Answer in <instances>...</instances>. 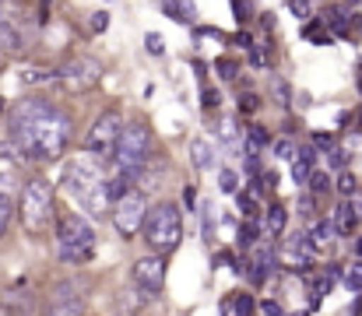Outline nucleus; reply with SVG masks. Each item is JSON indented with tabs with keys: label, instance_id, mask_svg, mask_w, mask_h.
I'll use <instances>...</instances> for the list:
<instances>
[{
	"label": "nucleus",
	"instance_id": "1",
	"mask_svg": "<svg viewBox=\"0 0 362 316\" xmlns=\"http://www.w3.org/2000/svg\"><path fill=\"white\" fill-rule=\"evenodd\" d=\"M11 144L28 162H57L64 158L71 144L74 119L67 109L46 103V99H21L7 116Z\"/></svg>",
	"mask_w": 362,
	"mask_h": 316
},
{
	"label": "nucleus",
	"instance_id": "2",
	"mask_svg": "<svg viewBox=\"0 0 362 316\" xmlns=\"http://www.w3.org/2000/svg\"><path fill=\"white\" fill-rule=\"evenodd\" d=\"M64 187L67 194L88 211L92 218H103L110 211V197H106V172H103V162L92 158V155H78L71 158L67 172H64Z\"/></svg>",
	"mask_w": 362,
	"mask_h": 316
},
{
	"label": "nucleus",
	"instance_id": "3",
	"mask_svg": "<svg viewBox=\"0 0 362 316\" xmlns=\"http://www.w3.org/2000/svg\"><path fill=\"white\" fill-rule=\"evenodd\" d=\"M57 250L64 264H85L95 253V228L88 225L85 214L74 211H60L57 214Z\"/></svg>",
	"mask_w": 362,
	"mask_h": 316
},
{
	"label": "nucleus",
	"instance_id": "4",
	"mask_svg": "<svg viewBox=\"0 0 362 316\" xmlns=\"http://www.w3.org/2000/svg\"><path fill=\"white\" fill-rule=\"evenodd\" d=\"M151 162V130L144 123H130L123 127L120 137H117V148H113V165H117V176H123L127 183L137 180V172Z\"/></svg>",
	"mask_w": 362,
	"mask_h": 316
},
{
	"label": "nucleus",
	"instance_id": "5",
	"mask_svg": "<svg viewBox=\"0 0 362 316\" xmlns=\"http://www.w3.org/2000/svg\"><path fill=\"white\" fill-rule=\"evenodd\" d=\"M141 228H144V242L155 250V257H165V253H173V250L180 246V239H183V214H180L176 204L162 201V204L148 208Z\"/></svg>",
	"mask_w": 362,
	"mask_h": 316
},
{
	"label": "nucleus",
	"instance_id": "6",
	"mask_svg": "<svg viewBox=\"0 0 362 316\" xmlns=\"http://www.w3.org/2000/svg\"><path fill=\"white\" fill-rule=\"evenodd\" d=\"M21 225L32 232V235H39V232H46V225L53 221V187L46 183V180H28L25 187H21Z\"/></svg>",
	"mask_w": 362,
	"mask_h": 316
},
{
	"label": "nucleus",
	"instance_id": "7",
	"mask_svg": "<svg viewBox=\"0 0 362 316\" xmlns=\"http://www.w3.org/2000/svg\"><path fill=\"white\" fill-rule=\"evenodd\" d=\"M57 81H60L64 92H74V95L92 92V88L103 81V64H99L95 57H74V60H67V64L57 71Z\"/></svg>",
	"mask_w": 362,
	"mask_h": 316
},
{
	"label": "nucleus",
	"instance_id": "8",
	"mask_svg": "<svg viewBox=\"0 0 362 316\" xmlns=\"http://www.w3.org/2000/svg\"><path fill=\"white\" fill-rule=\"evenodd\" d=\"M120 130H123V116L117 109H106V112L92 123V130L85 134V151H88V155H99V158L113 155Z\"/></svg>",
	"mask_w": 362,
	"mask_h": 316
},
{
	"label": "nucleus",
	"instance_id": "9",
	"mask_svg": "<svg viewBox=\"0 0 362 316\" xmlns=\"http://www.w3.org/2000/svg\"><path fill=\"white\" fill-rule=\"evenodd\" d=\"M144 214H148L144 194L141 190H127L120 201H117V208H113V225H117V232H120L123 239H130L134 232H141Z\"/></svg>",
	"mask_w": 362,
	"mask_h": 316
},
{
	"label": "nucleus",
	"instance_id": "10",
	"mask_svg": "<svg viewBox=\"0 0 362 316\" xmlns=\"http://www.w3.org/2000/svg\"><path fill=\"white\" fill-rule=\"evenodd\" d=\"M42 316H85V288L78 281H60L53 288Z\"/></svg>",
	"mask_w": 362,
	"mask_h": 316
},
{
	"label": "nucleus",
	"instance_id": "11",
	"mask_svg": "<svg viewBox=\"0 0 362 316\" xmlns=\"http://www.w3.org/2000/svg\"><path fill=\"white\" fill-rule=\"evenodd\" d=\"M130 274H134V288H141L144 295H155L165 285V260L162 257H141V260H134Z\"/></svg>",
	"mask_w": 362,
	"mask_h": 316
},
{
	"label": "nucleus",
	"instance_id": "12",
	"mask_svg": "<svg viewBox=\"0 0 362 316\" xmlns=\"http://www.w3.org/2000/svg\"><path fill=\"white\" fill-rule=\"evenodd\" d=\"M331 225H334V232L352 235V232L362 225V201H345V204L338 208V218H334Z\"/></svg>",
	"mask_w": 362,
	"mask_h": 316
},
{
	"label": "nucleus",
	"instance_id": "13",
	"mask_svg": "<svg viewBox=\"0 0 362 316\" xmlns=\"http://www.w3.org/2000/svg\"><path fill=\"white\" fill-rule=\"evenodd\" d=\"M0 49H7V53H18L21 49V32H18L14 18L4 14V7H0Z\"/></svg>",
	"mask_w": 362,
	"mask_h": 316
},
{
	"label": "nucleus",
	"instance_id": "14",
	"mask_svg": "<svg viewBox=\"0 0 362 316\" xmlns=\"http://www.w3.org/2000/svg\"><path fill=\"white\" fill-rule=\"evenodd\" d=\"M271 260H274V246L267 242V246L253 257V264H250V281H253V285H264V281H267V264H271Z\"/></svg>",
	"mask_w": 362,
	"mask_h": 316
},
{
	"label": "nucleus",
	"instance_id": "15",
	"mask_svg": "<svg viewBox=\"0 0 362 316\" xmlns=\"http://www.w3.org/2000/svg\"><path fill=\"white\" fill-rule=\"evenodd\" d=\"M144 306H148V299H144V292H141V288H123V292H120V303H117L120 316L141 313Z\"/></svg>",
	"mask_w": 362,
	"mask_h": 316
},
{
	"label": "nucleus",
	"instance_id": "16",
	"mask_svg": "<svg viewBox=\"0 0 362 316\" xmlns=\"http://www.w3.org/2000/svg\"><path fill=\"white\" fill-rule=\"evenodd\" d=\"M158 11H162L165 18L180 21V25H194V18H197V7H194V4H173V0H165Z\"/></svg>",
	"mask_w": 362,
	"mask_h": 316
},
{
	"label": "nucleus",
	"instance_id": "17",
	"mask_svg": "<svg viewBox=\"0 0 362 316\" xmlns=\"http://www.w3.org/2000/svg\"><path fill=\"white\" fill-rule=\"evenodd\" d=\"M190 158H194V169L197 172H208L211 169V144L208 141H190Z\"/></svg>",
	"mask_w": 362,
	"mask_h": 316
},
{
	"label": "nucleus",
	"instance_id": "18",
	"mask_svg": "<svg viewBox=\"0 0 362 316\" xmlns=\"http://www.w3.org/2000/svg\"><path fill=\"white\" fill-rule=\"evenodd\" d=\"M331 239H334V225H331V221H317L313 232L306 235L310 250H324V246H331Z\"/></svg>",
	"mask_w": 362,
	"mask_h": 316
},
{
	"label": "nucleus",
	"instance_id": "19",
	"mask_svg": "<svg viewBox=\"0 0 362 316\" xmlns=\"http://www.w3.org/2000/svg\"><path fill=\"white\" fill-rule=\"evenodd\" d=\"M264 144H271V134L264 127H250L246 130V155H260Z\"/></svg>",
	"mask_w": 362,
	"mask_h": 316
},
{
	"label": "nucleus",
	"instance_id": "20",
	"mask_svg": "<svg viewBox=\"0 0 362 316\" xmlns=\"http://www.w3.org/2000/svg\"><path fill=\"white\" fill-rule=\"evenodd\" d=\"M267 218H264V225H267V232L271 235H278L281 228H285V218H288V211H285V204H271V208L264 211Z\"/></svg>",
	"mask_w": 362,
	"mask_h": 316
},
{
	"label": "nucleus",
	"instance_id": "21",
	"mask_svg": "<svg viewBox=\"0 0 362 316\" xmlns=\"http://www.w3.org/2000/svg\"><path fill=\"white\" fill-rule=\"evenodd\" d=\"M341 281H345V288H352V292H362V260L349 264V267L341 271Z\"/></svg>",
	"mask_w": 362,
	"mask_h": 316
},
{
	"label": "nucleus",
	"instance_id": "22",
	"mask_svg": "<svg viewBox=\"0 0 362 316\" xmlns=\"http://www.w3.org/2000/svg\"><path fill=\"white\" fill-rule=\"evenodd\" d=\"M260 239V221H243L240 225V250H250Z\"/></svg>",
	"mask_w": 362,
	"mask_h": 316
},
{
	"label": "nucleus",
	"instance_id": "23",
	"mask_svg": "<svg viewBox=\"0 0 362 316\" xmlns=\"http://www.w3.org/2000/svg\"><path fill=\"white\" fill-rule=\"evenodd\" d=\"M306 187H310V190H313L317 197H324V194H331V176H327V172H317V169H313V172H310V180H306Z\"/></svg>",
	"mask_w": 362,
	"mask_h": 316
},
{
	"label": "nucleus",
	"instance_id": "24",
	"mask_svg": "<svg viewBox=\"0 0 362 316\" xmlns=\"http://www.w3.org/2000/svg\"><path fill=\"white\" fill-rule=\"evenodd\" d=\"M240 211L246 221H257V218H260V204H257L253 194H240Z\"/></svg>",
	"mask_w": 362,
	"mask_h": 316
},
{
	"label": "nucleus",
	"instance_id": "25",
	"mask_svg": "<svg viewBox=\"0 0 362 316\" xmlns=\"http://www.w3.org/2000/svg\"><path fill=\"white\" fill-rule=\"evenodd\" d=\"M229 306L236 310V316H250V313H253V295L236 292V295H229Z\"/></svg>",
	"mask_w": 362,
	"mask_h": 316
},
{
	"label": "nucleus",
	"instance_id": "26",
	"mask_svg": "<svg viewBox=\"0 0 362 316\" xmlns=\"http://www.w3.org/2000/svg\"><path fill=\"white\" fill-rule=\"evenodd\" d=\"M144 46H148V53H151V57H165V39H162V35L148 32V35H144Z\"/></svg>",
	"mask_w": 362,
	"mask_h": 316
},
{
	"label": "nucleus",
	"instance_id": "27",
	"mask_svg": "<svg viewBox=\"0 0 362 316\" xmlns=\"http://www.w3.org/2000/svg\"><path fill=\"white\" fill-rule=\"evenodd\" d=\"M271 151H274V158H281V162L296 158V144H292V141H285V137H281V141H274V148H271Z\"/></svg>",
	"mask_w": 362,
	"mask_h": 316
},
{
	"label": "nucleus",
	"instance_id": "28",
	"mask_svg": "<svg viewBox=\"0 0 362 316\" xmlns=\"http://www.w3.org/2000/svg\"><path fill=\"white\" fill-rule=\"evenodd\" d=\"M327 165L331 169H349V151L345 148H331L327 151Z\"/></svg>",
	"mask_w": 362,
	"mask_h": 316
},
{
	"label": "nucleus",
	"instance_id": "29",
	"mask_svg": "<svg viewBox=\"0 0 362 316\" xmlns=\"http://www.w3.org/2000/svg\"><path fill=\"white\" fill-rule=\"evenodd\" d=\"M215 71H218L226 81H236V74H240V64H236V60H218V64H215Z\"/></svg>",
	"mask_w": 362,
	"mask_h": 316
},
{
	"label": "nucleus",
	"instance_id": "30",
	"mask_svg": "<svg viewBox=\"0 0 362 316\" xmlns=\"http://www.w3.org/2000/svg\"><path fill=\"white\" fill-rule=\"evenodd\" d=\"M296 158L313 169V165H317V148H313V144H299V148H296Z\"/></svg>",
	"mask_w": 362,
	"mask_h": 316
},
{
	"label": "nucleus",
	"instance_id": "31",
	"mask_svg": "<svg viewBox=\"0 0 362 316\" xmlns=\"http://www.w3.org/2000/svg\"><path fill=\"white\" fill-rule=\"evenodd\" d=\"M310 165H303L299 158H292V180H296V187H306V180H310Z\"/></svg>",
	"mask_w": 362,
	"mask_h": 316
},
{
	"label": "nucleus",
	"instance_id": "32",
	"mask_svg": "<svg viewBox=\"0 0 362 316\" xmlns=\"http://www.w3.org/2000/svg\"><path fill=\"white\" fill-rule=\"evenodd\" d=\"M218 183H222V194H236V183H240V176H236L233 169H222V172H218Z\"/></svg>",
	"mask_w": 362,
	"mask_h": 316
},
{
	"label": "nucleus",
	"instance_id": "33",
	"mask_svg": "<svg viewBox=\"0 0 362 316\" xmlns=\"http://www.w3.org/2000/svg\"><path fill=\"white\" fill-rule=\"evenodd\" d=\"M356 187H362L359 180H356L352 172H341V180H338V190H341V194H345L349 201H352V194H356Z\"/></svg>",
	"mask_w": 362,
	"mask_h": 316
},
{
	"label": "nucleus",
	"instance_id": "34",
	"mask_svg": "<svg viewBox=\"0 0 362 316\" xmlns=\"http://www.w3.org/2000/svg\"><path fill=\"white\" fill-rule=\"evenodd\" d=\"M11 214H14V204H11V197H0V235L7 232V225H11Z\"/></svg>",
	"mask_w": 362,
	"mask_h": 316
},
{
	"label": "nucleus",
	"instance_id": "35",
	"mask_svg": "<svg viewBox=\"0 0 362 316\" xmlns=\"http://www.w3.org/2000/svg\"><path fill=\"white\" fill-rule=\"evenodd\" d=\"M306 39H313V42H324V46L331 42V35L320 28V21H310V25H306Z\"/></svg>",
	"mask_w": 362,
	"mask_h": 316
},
{
	"label": "nucleus",
	"instance_id": "36",
	"mask_svg": "<svg viewBox=\"0 0 362 316\" xmlns=\"http://www.w3.org/2000/svg\"><path fill=\"white\" fill-rule=\"evenodd\" d=\"M201 214H204V239H211V232H215V208H211V204H204Z\"/></svg>",
	"mask_w": 362,
	"mask_h": 316
},
{
	"label": "nucleus",
	"instance_id": "37",
	"mask_svg": "<svg viewBox=\"0 0 362 316\" xmlns=\"http://www.w3.org/2000/svg\"><path fill=\"white\" fill-rule=\"evenodd\" d=\"M92 28H95V32H106V28H110V11H95V14H92Z\"/></svg>",
	"mask_w": 362,
	"mask_h": 316
},
{
	"label": "nucleus",
	"instance_id": "38",
	"mask_svg": "<svg viewBox=\"0 0 362 316\" xmlns=\"http://www.w3.org/2000/svg\"><path fill=\"white\" fill-rule=\"evenodd\" d=\"M313 148H317V151H331V148H334V134H317V137H313Z\"/></svg>",
	"mask_w": 362,
	"mask_h": 316
},
{
	"label": "nucleus",
	"instance_id": "39",
	"mask_svg": "<svg viewBox=\"0 0 362 316\" xmlns=\"http://www.w3.org/2000/svg\"><path fill=\"white\" fill-rule=\"evenodd\" d=\"M257 109H260L257 95H240V112H257Z\"/></svg>",
	"mask_w": 362,
	"mask_h": 316
},
{
	"label": "nucleus",
	"instance_id": "40",
	"mask_svg": "<svg viewBox=\"0 0 362 316\" xmlns=\"http://www.w3.org/2000/svg\"><path fill=\"white\" fill-rule=\"evenodd\" d=\"M288 7H292V14H299V18H310V14H313V7H310L306 0H292Z\"/></svg>",
	"mask_w": 362,
	"mask_h": 316
},
{
	"label": "nucleus",
	"instance_id": "41",
	"mask_svg": "<svg viewBox=\"0 0 362 316\" xmlns=\"http://www.w3.org/2000/svg\"><path fill=\"white\" fill-rule=\"evenodd\" d=\"M278 187V172H260V187L257 190H274Z\"/></svg>",
	"mask_w": 362,
	"mask_h": 316
},
{
	"label": "nucleus",
	"instance_id": "42",
	"mask_svg": "<svg viewBox=\"0 0 362 316\" xmlns=\"http://www.w3.org/2000/svg\"><path fill=\"white\" fill-rule=\"evenodd\" d=\"M233 11H236V21H250V14H253V4H233Z\"/></svg>",
	"mask_w": 362,
	"mask_h": 316
},
{
	"label": "nucleus",
	"instance_id": "43",
	"mask_svg": "<svg viewBox=\"0 0 362 316\" xmlns=\"http://www.w3.org/2000/svg\"><path fill=\"white\" fill-rule=\"evenodd\" d=\"M274 95H278V103L288 105V85L281 81V78H274Z\"/></svg>",
	"mask_w": 362,
	"mask_h": 316
},
{
	"label": "nucleus",
	"instance_id": "44",
	"mask_svg": "<svg viewBox=\"0 0 362 316\" xmlns=\"http://www.w3.org/2000/svg\"><path fill=\"white\" fill-rule=\"evenodd\" d=\"M201 99H204V109H208V112H211V109H218V92H211V88H204V95H201Z\"/></svg>",
	"mask_w": 362,
	"mask_h": 316
},
{
	"label": "nucleus",
	"instance_id": "45",
	"mask_svg": "<svg viewBox=\"0 0 362 316\" xmlns=\"http://www.w3.org/2000/svg\"><path fill=\"white\" fill-rule=\"evenodd\" d=\"M183 204H187V211H194V204H197V197H194V187H183Z\"/></svg>",
	"mask_w": 362,
	"mask_h": 316
},
{
	"label": "nucleus",
	"instance_id": "46",
	"mask_svg": "<svg viewBox=\"0 0 362 316\" xmlns=\"http://www.w3.org/2000/svg\"><path fill=\"white\" fill-rule=\"evenodd\" d=\"M264 313H267V316H281V306H278V303H271V299H267V303H264Z\"/></svg>",
	"mask_w": 362,
	"mask_h": 316
},
{
	"label": "nucleus",
	"instance_id": "47",
	"mask_svg": "<svg viewBox=\"0 0 362 316\" xmlns=\"http://www.w3.org/2000/svg\"><path fill=\"white\" fill-rule=\"evenodd\" d=\"M359 313H362V295L356 299V303H352V316H359Z\"/></svg>",
	"mask_w": 362,
	"mask_h": 316
},
{
	"label": "nucleus",
	"instance_id": "48",
	"mask_svg": "<svg viewBox=\"0 0 362 316\" xmlns=\"http://www.w3.org/2000/svg\"><path fill=\"white\" fill-rule=\"evenodd\" d=\"M356 85H359V95H362V64H359V71H356Z\"/></svg>",
	"mask_w": 362,
	"mask_h": 316
},
{
	"label": "nucleus",
	"instance_id": "49",
	"mask_svg": "<svg viewBox=\"0 0 362 316\" xmlns=\"http://www.w3.org/2000/svg\"><path fill=\"white\" fill-rule=\"evenodd\" d=\"M359 257H362V242H359Z\"/></svg>",
	"mask_w": 362,
	"mask_h": 316
}]
</instances>
